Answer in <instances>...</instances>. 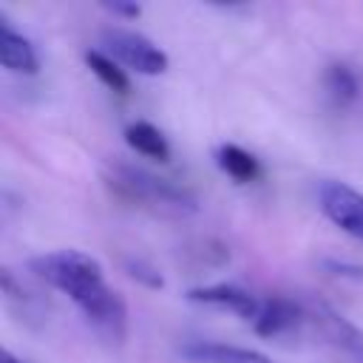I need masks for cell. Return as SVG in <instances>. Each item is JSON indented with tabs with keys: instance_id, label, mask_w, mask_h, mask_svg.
I'll return each instance as SVG.
<instances>
[{
	"instance_id": "cell-1",
	"label": "cell",
	"mask_w": 363,
	"mask_h": 363,
	"mask_svg": "<svg viewBox=\"0 0 363 363\" xmlns=\"http://www.w3.org/2000/svg\"><path fill=\"white\" fill-rule=\"evenodd\" d=\"M28 269L71 298V303L82 312V318L108 340H122L128 329V306L122 295L108 286L102 264L82 250H54L34 255Z\"/></svg>"
},
{
	"instance_id": "cell-2",
	"label": "cell",
	"mask_w": 363,
	"mask_h": 363,
	"mask_svg": "<svg viewBox=\"0 0 363 363\" xmlns=\"http://www.w3.org/2000/svg\"><path fill=\"white\" fill-rule=\"evenodd\" d=\"M111 184L133 199V201H145L147 207H156L162 213H196L199 204H196V196L170 182V179H162L145 167H136V164H128V162H113L111 164Z\"/></svg>"
},
{
	"instance_id": "cell-3",
	"label": "cell",
	"mask_w": 363,
	"mask_h": 363,
	"mask_svg": "<svg viewBox=\"0 0 363 363\" xmlns=\"http://www.w3.org/2000/svg\"><path fill=\"white\" fill-rule=\"evenodd\" d=\"M102 45H105V54L113 57L119 65H125L136 74H145V77H159L170 65L167 54L150 37L130 31V28H105Z\"/></svg>"
},
{
	"instance_id": "cell-4",
	"label": "cell",
	"mask_w": 363,
	"mask_h": 363,
	"mask_svg": "<svg viewBox=\"0 0 363 363\" xmlns=\"http://www.w3.org/2000/svg\"><path fill=\"white\" fill-rule=\"evenodd\" d=\"M306 320L315 323V329L326 337V343L346 360V363H363V329L354 326L346 315H340L326 301H303Z\"/></svg>"
},
{
	"instance_id": "cell-5",
	"label": "cell",
	"mask_w": 363,
	"mask_h": 363,
	"mask_svg": "<svg viewBox=\"0 0 363 363\" xmlns=\"http://www.w3.org/2000/svg\"><path fill=\"white\" fill-rule=\"evenodd\" d=\"M315 193H318L320 213L337 230L363 241V193L337 179H320Z\"/></svg>"
},
{
	"instance_id": "cell-6",
	"label": "cell",
	"mask_w": 363,
	"mask_h": 363,
	"mask_svg": "<svg viewBox=\"0 0 363 363\" xmlns=\"http://www.w3.org/2000/svg\"><path fill=\"white\" fill-rule=\"evenodd\" d=\"M187 301L201 303V306H213V309H227L244 320H255L258 309H261V298L235 286V284H210V286H196L187 292Z\"/></svg>"
},
{
	"instance_id": "cell-7",
	"label": "cell",
	"mask_w": 363,
	"mask_h": 363,
	"mask_svg": "<svg viewBox=\"0 0 363 363\" xmlns=\"http://www.w3.org/2000/svg\"><path fill=\"white\" fill-rule=\"evenodd\" d=\"M303 320H306L303 303H298L286 295H269V298H261V309L252 320V329L261 337H278V335L298 329Z\"/></svg>"
},
{
	"instance_id": "cell-8",
	"label": "cell",
	"mask_w": 363,
	"mask_h": 363,
	"mask_svg": "<svg viewBox=\"0 0 363 363\" xmlns=\"http://www.w3.org/2000/svg\"><path fill=\"white\" fill-rule=\"evenodd\" d=\"M0 62L11 74H37L40 71V57L34 43L20 34L6 14H0Z\"/></svg>"
},
{
	"instance_id": "cell-9",
	"label": "cell",
	"mask_w": 363,
	"mask_h": 363,
	"mask_svg": "<svg viewBox=\"0 0 363 363\" xmlns=\"http://www.w3.org/2000/svg\"><path fill=\"white\" fill-rule=\"evenodd\" d=\"M182 357L190 363H272V357L255 349L224 340H190L182 346Z\"/></svg>"
},
{
	"instance_id": "cell-10",
	"label": "cell",
	"mask_w": 363,
	"mask_h": 363,
	"mask_svg": "<svg viewBox=\"0 0 363 363\" xmlns=\"http://www.w3.org/2000/svg\"><path fill=\"white\" fill-rule=\"evenodd\" d=\"M125 142H128L130 150H136L145 159H156V162H167L170 159V145H167L164 133L156 125L145 122V119L130 122L125 128Z\"/></svg>"
},
{
	"instance_id": "cell-11",
	"label": "cell",
	"mask_w": 363,
	"mask_h": 363,
	"mask_svg": "<svg viewBox=\"0 0 363 363\" xmlns=\"http://www.w3.org/2000/svg\"><path fill=\"white\" fill-rule=\"evenodd\" d=\"M216 164H218L230 179H235L238 184H250V182H255V179L261 176L258 159H255L250 150H244L241 145H233V142L218 145V150H216Z\"/></svg>"
},
{
	"instance_id": "cell-12",
	"label": "cell",
	"mask_w": 363,
	"mask_h": 363,
	"mask_svg": "<svg viewBox=\"0 0 363 363\" xmlns=\"http://www.w3.org/2000/svg\"><path fill=\"white\" fill-rule=\"evenodd\" d=\"M323 88H326V96L335 105L346 108V105L357 102V96H360V77H357V71L352 65L332 62L323 71Z\"/></svg>"
},
{
	"instance_id": "cell-13",
	"label": "cell",
	"mask_w": 363,
	"mask_h": 363,
	"mask_svg": "<svg viewBox=\"0 0 363 363\" xmlns=\"http://www.w3.org/2000/svg\"><path fill=\"white\" fill-rule=\"evenodd\" d=\"M85 65L91 68V74H94L105 88H111V91H116V94H128V88H130L128 74H125V68H119V62H116L113 57H108L105 51L91 48V51H85Z\"/></svg>"
},
{
	"instance_id": "cell-14",
	"label": "cell",
	"mask_w": 363,
	"mask_h": 363,
	"mask_svg": "<svg viewBox=\"0 0 363 363\" xmlns=\"http://www.w3.org/2000/svg\"><path fill=\"white\" fill-rule=\"evenodd\" d=\"M122 267H125V272H128L133 281H139V284H145V286H150V289H162V286H164L159 269H156L153 264H147L145 258L128 255V258H122Z\"/></svg>"
},
{
	"instance_id": "cell-15",
	"label": "cell",
	"mask_w": 363,
	"mask_h": 363,
	"mask_svg": "<svg viewBox=\"0 0 363 363\" xmlns=\"http://www.w3.org/2000/svg\"><path fill=\"white\" fill-rule=\"evenodd\" d=\"M320 267L332 275V278H343V281H354L360 284L363 281V267L360 264H352V261H340V258H323Z\"/></svg>"
},
{
	"instance_id": "cell-16",
	"label": "cell",
	"mask_w": 363,
	"mask_h": 363,
	"mask_svg": "<svg viewBox=\"0 0 363 363\" xmlns=\"http://www.w3.org/2000/svg\"><path fill=\"white\" fill-rule=\"evenodd\" d=\"M105 11H111V14H119V17H139L142 14V6H136V3H105Z\"/></svg>"
},
{
	"instance_id": "cell-17",
	"label": "cell",
	"mask_w": 363,
	"mask_h": 363,
	"mask_svg": "<svg viewBox=\"0 0 363 363\" xmlns=\"http://www.w3.org/2000/svg\"><path fill=\"white\" fill-rule=\"evenodd\" d=\"M0 363H23L20 357H14L11 352H3V357H0Z\"/></svg>"
}]
</instances>
